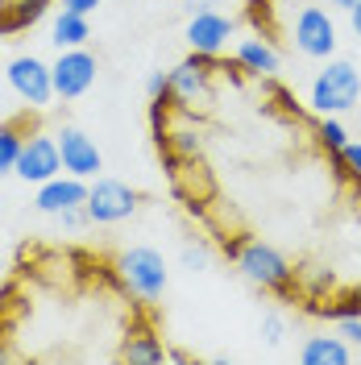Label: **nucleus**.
<instances>
[{"label":"nucleus","instance_id":"1","mask_svg":"<svg viewBox=\"0 0 361 365\" xmlns=\"http://www.w3.org/2000/svg\"><path fill=\"white\" fill-rule=\"evenodd\" d=\"M361 100V71L349 58H328V67L312 79V108L320 116L349 113Z\"/></svg>","mask_w":361,"mask_h":365},{"label":"nucleus","instance_id":"2","mask_svg":"<svg viewBox=\"0 0 361 365\" xmlns=\"http://www.w3.org/2000/svg\"><path fill=\"white\" fill-rule=\"evenodd\" d=\"M116 274H121V282H125L137 299H146V303H150V299H162L166 282H171L162 253L150 250V245H133V250L121 253V257H116Z\"/></svg>","mask_w":361,"mask_h":365},{"label":"nucleus","instance_id":"3","mask_svg":"<svg viewBox=\"0 0 361 365\" xmlns=\"http://www.w3.org/2000/svg\"><path fill=\"white\" fill-rule=\"evenodd\" d=\"M237 270L245 274V282L262 287V291H291V278H295L291 262L266 241H245L237 250Z\"/></svg>","mask_w":361,"mask_h":365},{"label":"nucleus","instance_id":"4","mask_svg":"<svg viewBox=\"0 0 361 365\" xmlns=\"http://www.w3.org/2000/svg\"><path fill=\"white\" fill-rule=\"evenodd\" d=\"M291 46L299 54H307V58H332V50H337L332 13L320 9V4H303L291 21Z\"/></svg>","mask_w":361,"mask_h":365},{"label":"nucleus","instance_id":"5","mask_svg":"<svg viewBox=\"0 0 361 365\" xmlns=\"http://www.w3.org/2000/svg\"><path fill=\"white\" fill-rule=\"evenodd\" d=\"M88 216L91 225H121L137 212V191L121 179H96L88 187Z\"/></svg>","mask_w":361,"mask_h":365},{"label":"nucleus","instance_id":"6","mask_svg":"<svg viewBox=\"0 0 361 365\" xmlns=\"http://www.w3.org/2000/svg\"><path fill=\"white\" fill-rule=\"evenodd\" d=\"M54 141H59V154H63V170L67 175H75V179H96V170L104 166L96 137H88L79 125H63Z\"/></svg>","mask_w":361,"mask_h":365},{"label":"nucleus","instance_id":"7","mask_svg":"<svg viewBox=\"0 0 361 365\" xmlns=\"http://www.w3.org/2000/svg\"><path fill=\"white\" fill-rule=\"evenodd\" d=\"M9 88L17 91L29 108H42V104H50V96H54V75H50V67H46L42 58L25 54V58H13L9 63Z\"/></svg>","mask_w":361,"mask_h":365},{"label":"nucleus","instance_id":"8","mask_svg":"<svg viewBox=\"0 0 361 365\" xmlns=\"http://www.w3.org/2000/svg\"><path fill=\"white\" fill-rule=\"evenodd\" d=\"M50 75H54V96L75 100V96H83L96 83V58L83 46H71V50L59 54V63L50 67Z\"/></svg>","mask_w":361,"mask_h":365},{"label":"nucleus","instance_id":"9","mask_svg":"<svg viewBox=\"0 0 361 365\" xmlns=\"http://www.w3.org/2000/svg\"><path fill=\"white\" fill-rule=\"evenodd\" d=\"M63 170V154H59V141L54 137H25L21 154H17V166H13V175H21L25 182H46L54 179Z\"/></svg>","mask_w":361,"mask_h":365},{"label":"nucleus","instance_id":"10","mask_svg":"<svg viewBox=\"0 0 361 365\" xmlns=\"http://www.w3.org/2000/svg\"><path fill=\"white\" fill-rule=\"evenodd\" d=\"M233 38V21H228L225 13H216V9H203V13H191V21H187V46L195 50V54H220Z\"/></svg>","mask_w":361,"mask_h":365},{"label":"nucleus","instance_id":"11","mask_svg":"<svg viewBox=\"0 0 361 365\" xmlns=\"http://www.w3.org/2000/svg\"><path fill=\"white\" fill-rule=\"evenodd\" d=\"M171 100L179 108H187V113L212 104V79H208V71L200 63H179V67L171 71Z\"/></svg>","mask_w":361,"mask_h":365},{"label":"nucleus","instance_id":"12","mask_svg":"<svg viewBox=\"0 0 361 365\" xmlns=\"http://www.w3.org/2000/svg\"><path fill=\"white\" fill-rule=\"evenodd\" d=\"M38 212H50V216H59V212H67V207H83L88 204V182L75 179V175H54V179L38 182Z\"/></svg>","mask_w":361,"mask_h":365},{"label":"nucleus","instance_id":"13","mask_svg":"<svg viewBox=\"0 0 361 365\" xmlns=\"http://www.w3.org/2000/svg\"><path fill=\"white\" fill-rule=\"evenodd\" d=\"M299 361L303 365H349L353 361V344L345 336H307L299 349Z\"/></svg>","mask_w":361,"mask_h":365},{"label":"nucleus","instance_id":"14","mask_svg":"<svg viewBox=\"0 0 361 365\" xmlns=\"http://www.w3.org/2000/svg\"><path fill=\"white\" fill-rule=\"evenodd\" d=\"M237 63L249 71V75H274L278 71V50L262 38H245L237 46Z\"/></svg>","mask_w":361,"mask_h":365},{"label":"nucleus","instance_id":"15","mask_svg":"<svg viewBox=\"0 0 361 365\" xmlns=\"http://www.w3.org/2000/svg\"><path fill=\"white\" fill-rule=\"evenodd\" d=\"M121 357L133 361V365H158V361H166V349L158 344L154 332H133L125 341V349H121Z\"/></svg>","mask_w":361,"mask_h":365},{"label":"nucleus","instance_id":"16","mask_svg":"<svg viewBox=\"0 0 361 365\" xmlns=\"http://www.w3.org/2000/svg\"><path fill=\"white\" fill-rule=\"evenodd\" d=\"M50 42L59 46V50L83 46V42H88V17H83V13H71V9H63V13H59V21H54V38H50Z\"/></svg>","mask_w":361,"mask_h":365},{"label":"nucleus","instance_id":"17","mask_svg":"<svg viewBox=\"0 0 361 365\" xmlns=\"http://www.w3.org/2000/svg\"><path fill=\"white\" fill-rule=\"evenodd\" d=\"M21 145H25L21 120H4V125H0V175H9V170L17 166Z\"/></svg>","mask_w":361,"mask_h":365},{"label":"nucleus","instance_id":"18","mask_svg":"<svg viewBox=\"0 0 361 365\" xmlns=\"http://www.w3.org/2000/svg\"><path fill=\"white\" fill-rule=\"evenodd\" d=\"M203 150V137H200V129H175V137H171V154H183V158H195Z\"/></svg>","mask_w":361,"mask_h":365},{"label":"nucleus","instance_id":"19","mask_svg":"<svg viewBox=\"0 0 361 365\" xmlns=\"http://www.w3.org/2000/svg\"><path fill=\"white\" fill-rule=\"evenodd\" d=\"M320 141H324V145H328V150H345V145H349V133H345V125H340L337 116H324V120H320Z\"/></svg>","mask_w":361,"mask_h":365},{"label":"nucleus","instance_id":"20","mask_svg":"<svg viewBox=\"0 0 361 365\" xmlns=\"http://www.w3.org/2000/svg\"><path fill=\"white\" fill-rule=\"evenodd\" d=\"M283 336H287V319L278 316V312H266V316H262V341L283 344Z\"/></svg>","mask_w":361,"mask_h":365},{"label":"nucleus","instance_id":"21","mask_svg":"<svg viewBox=\"0 0 361 365\" xmlns=\"http://www.w3.org/2000/svg\"><path fill=\"white\" fill-rule=\"evenodd\" d=\"M337 332L349 344H357L361 349V312H345V316H337Z\"/></svg>","mask_w":361,"mask_h":365},{"label":"nucleus","instance_id":"22","mask_svg":"<svg viewBox=\"0 0 361 365\" xmlns=\"http://www.w3.org/2000/svg\"><path fill=\"white\" fill-rule=\"evenodd\" d=\"M179 257H183V266H187L191 274L208 270V250H203V245H195V241H187V245L179 250Z\"/></svg>","mask_w":361,"mask_h":365},{"label":"nucleus","instance_id":"23","mask_svg":"<svg viewBox=\"0 0 361 365\" xmlns=\"http://www.w3.org/2000/svg\"><path fill=\"white\" fill-rule=\"evenodd\" d=\"M146 91H150V100H171V71H154L150 75V83H146Z\"/></svg>","mask_w":361,"mask_h":365},{"label":"nucleus","instance_id":"24","mask_svg":"<svg viewBox=\"0 0 361 365\" xmlns=\"http://www.w3.org/2000/svg\"><path fill=\"white\" fill-rule=\"evenodd\" d=\"M59 220H63V228H71V232H79V228L88 225V207H67V212H59Z\"/></svg>","mask_w":361,"mask_h":365},{"label":"nucleus","instance_id":"25","mask_svg":"<svg viewBox=\"0 0 361 365\" xmlns=\"http://www.w3.org/2000/svg\"><path fill=\"white\" fill-rule=\"evenodd\" d=\"M340 162H345L353 175H361V141H349V145L340 150Z\"/></svg>","mask_w":361,"mask_h":365},{"label":"nucleus","instance_id":"26","mask_svg":"<svg viewBox=\"0 0 361 365\" xmlns=\"http://www.w3.org/2000/svg\"><path fill=\"white\" fill-rule=\"evenodd\" d=\"M96 4H100V0H63V9H71V13H83V17H88Z\"/></svg>","mask_w":361,"mask_h":365},{"label":"nucleus","instance_id":"27","mask_svg":"<svg viewBox=\"0 0 361 365\" xmlns=\"http://www.w3.org/2000/svg\"><path fill=\"white\" fill-rule=\"evenodd\" d=\"M349 25H353V34L361 38V0L353 4V9H349Z\"/></svg>","mask_w":361,"mask_h":365},{"label":"nucleus","instance_id":"28","mask_svg":"<svg viewBox=\"0 0 361 365\" xmlns=\"http://www.w3.org/2000/svg\"><path fill=\"white\" fill-rule=\"evenodd\" d=\"M212 4H216V0H187V9H191V13H203V9H212Z\"/></svg>","mask_w":361,"mask_h":365},{"label":"nucleus","instance_id":"29","mask_svg":"<svg viewBox=\"0 0 361 365\" xmlns=\"http://www.w3.org/2000/svg\"><path fill=\"white\" fill-rule=\"evenodd\" d=\"M328 4H332V9H345V13H349V9H353L357 0H328Z\"/></svg>","mask_w":361,"mask_h":365},{"label":"nucleus","instance_id":"30","mask_svg":"<svg viewBox=\"0 0 361 365\" xmlns=\"http://www.w3.org/2000/svg\"><path fill=\"white\" fill-rule=\"evenodd\" d=\"M353 299H357V312H361V287H357V295H353Z\"/></svg>","mask_w":361,"mask_h":365}]
</instances>
